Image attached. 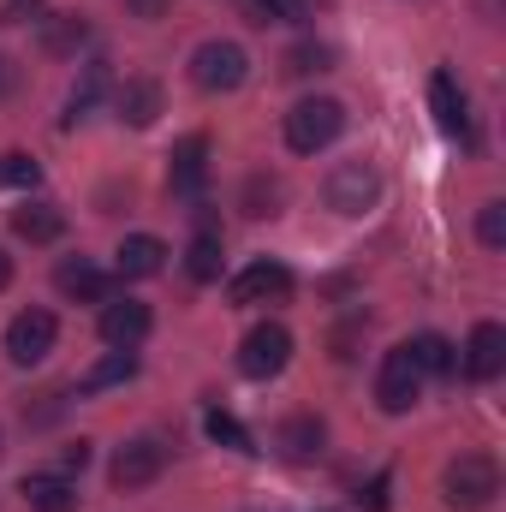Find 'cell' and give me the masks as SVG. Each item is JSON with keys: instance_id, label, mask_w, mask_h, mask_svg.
Here are the masks:
<instances>
[{"instance_id": "e0dca14e", "label": "cell", "mask_w": 506, "mask_h": 512, "mask_svg": "<svg viewBox=\"0 0 506 512\" xmlns=\"http://www.w3.org/2000/svg\"><path fill=\"white\" fill-rule=\"evenodd\" d=\"M24 507L30 512H72L78 507V489H72V477H54V471H36V477H24Z\"/></svg>"}, {"instance_id": "30bf717a", "label": "cell", "mask_w": 506, "mask_h": 512, "mask_svg": "<svg viewBox=\"0 0 506 512\" xmlns=\"http://www.w3.org/2000/svg\"><path fill=\"white\" fill-rule=\"evenodd\" d=\"M227 292H233V304H286V298H292V268L262 256V262H251L245 274H233Z\"/></svg>"}, {"instance_id": "484cf974", "label": "cell", "mask_w": 506, "mask_h": 512, "mask_svg": "<svg viewBox=\"0 0 506 512\" xmlns=\"http://www.w3.org/2000/svg\"><path fill=\"white\" fill-rule=\"evenodd\" d=\"M334 66V48L328 42H298L286 54V78H310V72H328Z\"/></svg>"}, {"instance_id": "d6a6232c", "label": "cell", "mask_w": 506, "mask_h": 512, "mask_svg": "<svg viewBox=\"0 0 506 512\" xmlns=\"http://www.w3.org/2000/svg\"><path fill=\"white\" fill-rule=\"evenodd\" d=\"M36 12H42V0H6L0 6V24H30Z\"/></svg>"}, {"instance_id": "5b68a950", "label": "cell", "mask_w": 506, "mask_h": 512, "mask_svg": "<svg viewBox=\"0 0 506 512\" xmlns=\"http://www.w3.org/2000/svg\"><path fill=\"white\" fill-rule=\"evenodd\" d=\"M286 364H292V334H286L280 322H256L251 334H245V346H239V376L274 382Z\"/></svg>"}, {"instance_id": "8fae6325", "label": "cell", "mask_w": 506, "mask_h": 512, "mask_svg": "<svg viewBox=\"0 0 506 512\" xmlns=\"http://www.w3.org/2000/svg\"><path fill=\"white\" fill-rule=\"evenodd\" d=\"M167 185H173V197H197V191L209 185V137H203V131H191V137L173 143Z\"/></svg>"}, {"instance_id": "1f68e13d", "label": "cell", "mask_w": 506, "mask_h": 512, "mask_svg": "<svg viewBox=\"0 0 506 512\" xmlns=\"http://www.w3.org/2000/svg\"><path fill=\"white\" fill-rule=\"evenodd\" d=\"M84 465H90V441H72V447L60 453V471H54V477H72V471H84Z\"/></svg>"}, {"instance_id": "4fadbf2b", "label": "cell", "mask_w": 506, "mask_h": 512, "mask_svg": "<svg viewBox=\"0 0 506 512\" xmlns=\"http://www.w3.org/2000/svg\"><path fill=\"white\" fill-rule=\"evenodd\" d=\"M114 280H120V274H108V268H96V262H84V256L54 268V286H60L66 298H78V304H108V298H114Z\"/></svg>"}, {"instance_id": "7c38bea8", "label": "cell", "mask_w": 506, "mask_h": 512, "mask_svg": "<svg viewBox=\"0 0 506 512\" xmlns=\"http://www.w3.org/2000/svg\"><path fill=\"white\" fill-rule=\"evenodd\" d=\"M506 370V328L501 322H477L465 340V376L471 382H495Z\"/></svg>"}, {"instance_id": "8992f818", "label": "cell", "mask_w": 506, "mask_h": 512, "mask_svg": "<svg viewBox=\"0 0 506 512\" xmlns=\"http://www.w3.org/2000/svg\"><path fill=\"white\" fill-rule=\"evenodd\" d=\"M161 471H167V447H161L155 435H137V441H126V447L114 453V465H108V483H114L120 495H137V489H149Z\"/></svg>"}, {"instance_id": "3957f363", "label": "cell", "mask_w": 506, "mask_h": 512, "mask_svg": "<svg viewBox=\"0 0 506 512\" xmlns=\"http://www.w3.org/2000/svg\"><path fill=\"white\" fill-rule=\"evenodd\" d=\"M251 78V54L239 48V42H203L197 54H191V84L203 90V96H233L239 84Z\"/></svg>"}, {"instance_id": "4dcf8cb0", "label": "cell", "mask_w": 506, "mask_h": 512, "mask_svg": "<svg viewBox=\"0 0 506 512\" xmlns=\"http://www.w3.org/2000/svg\"><path fill=\"white\" fill-rule=\"evenodd\" d=\"M387 489H393V477H387V471H376V477H370V483H364L352 501H358L364 512H387Z\"/></svg>"}, {"instance_id": "e575fe53", "label": "cell", "mask_w": 506, "mask_h": 512, "mask_svg": "<svg viewBox=\"0 0 506 512\" xmlns=\"http://www.w3.org/2000/svg\"><path fill=\"white\" fill-rule=\"evenodd\" d=\"M6 286H12V256L0 251V292H6Z\"/></svg>"}, {"instance_id": "603a6c76", "label": "cell", "mask_w": 506, "mask_h": 512, "mask_svg": "<svg viewBox=\"0 0 506 512\" xmlns=\"http://www.w3.org/2000/svg\"><path fill=\"white\" fill-rule=\"evenodd\" d=\"M131 376H137V352H108L102 364H90V370H84L78 393H108V387H126Z\"/></svg>"}, {"instance_id": "44dd1931", "label": "cell", "mask_w": 506, "mask_h": 512, "mask_svg": "<svg viewBox=\"0 0 506 512\" xmlns=\"http://www.w3.org/2000/svg\"><path fill=\"white\" fill-rule=\"evenodd\" d=\"M221 268H227L221 233H215V227H197V239H191V251H185V274H191L197 286H209V280H221Z\"/></svg>"}, {"instance_id": "ba28073f", "label": "cell", "mask_w": 506, "mask_h": 512, "mask_svg": "<svg viewBox=\"0 0 506 512\" xmlns=\"http://www.w3.org/2000/svg\"><path fill=\"white\" fill-rule=\"evenodd\" d=\"M376 197H381V173L370 161H340L328 173V209L334 215H364V209H376Z\"/></svg>"}, {"instance_id": "d590c367", "label": "cell", "mask_w": 506, "mask_h": 512, "mask_svg": "<svg viewBox=\"0 0 506 512\" xmlns=\"http://www.w3.org/2000/svg\"><path fill=\"white\" fill-rule=\"evenodd\" d=\"M6 90H12V66L0 60V96H6Z\"/></svg>"}, {"instance_id": "5bb4252c", "label": "cell", "mask_w": 506, "mask_h": 512, "mask_svg": "<svg viewBox=\"0 0 506 512\" xmlns=\"http://www.w3.org/2000/svg\"><path fill=\"white\" fill-rule=\"evenodd\" d=\"M429 108H435V126L447 131V137L471 143V114H465V90H459V78H453V72H435V78H429Z\"/></svg>"}, {"instance_id": "ffe728a7", "label": "cell", "mask_w": 506, "mask_h": 512, "mask_svg": "<svg viewBox=\"0 0 506 512\" xmlns=\"http://www.w3.org/2000/svg\"><path fill=\"white\" fill-rule=\"evenodd\" d=\"M322 441H328V429H322L316 417H286V423L274 429V447H280L286 459H316Z\"/></svg>"}, {"instance_id": "277c9868", "label": "cell", "mask_w": 506, "mask_h": 512, "mask_svg": "<svg viewBox=\"0 0 506 512\" xmlns=\"http://www.w3.org/2000/svg\"><path fill=\"white\" fill-rule=\"evenodd\" d=\"M417 393H423V370H417L411 346H393L376 370V405L387 417H405V411L417 405Z\"/></svg>"}, {"instance_id": "83f0119b", "label": "cell", "mask_w": 506, "mask_h": 512, "mask_svg": "<svg viewBox=\"0 0 506 512\" xmlns=\"http://www.w3.org/2000/svg\"><path fill=\"white\" fill-rule=\"evenodd\" d=\"M477 239H483V251H506V203L477 209Z\"/></svg>"}, {"instance_id": "d4e9b609", "label": "cell", "mask_w": 506, "mask_h": 512, "mask_svg": "<svg viewBox=\"0 0 506 512\" xmlns=\"http://www.w3.org/2000/svg\"><path fill=\"white\" fill-rule=\"evenodd\" d=\"M203 429H209V441H221V447H233V453H256V441H251V429L239 423V417H227L221 405L203 417Z\"/></svg>"}, {"instance_id": "52a82bcc", "label": "cell", "mask_w": 506, "mask_h": 512, "mask_svg": "<svg viewBox=\"0 0 506 512\" xmlns=\"http://www.w3.org/2000/svg\"><path fill=\"white\" fill-rule=\"evenodd\" d=\"M54 340H60V322H54V310H18L12 322H6V358L12 364H42L48 352H54Z\"/></svg>"}, {"instance_id": "d6986e66", "label": "cell", "mask_w": 506, "mask_h": 512, "mask_svg": "<svg viewBox=\"0 0 506 512\" xmlns=\"http://www.w3.org/2000/svg\"><path fill=\"white\" fill-rule=\"evenodd\" d=\"M108 90H114V66H108V60H90V66H84V78L72 84V102H66V126H72V120H84V114H90V108H96Z\"/></svg>"}, {"instance_id": "ac0fdd59", "label": "cell", "mask_w": 506, "mask_h": 512, "mask_svg": "<svg viewBox=\"0 0 506 512\" xmlns=\"http://www.w3.org/2000/svg\"><path fill=\"white\" fill-rule=\"evenodd\" d=\"M12 233L30 239V245H54L66 233V215L54 203H24V209H12Z\"/></svg>"}, {"instance_id": "7402d4cb", "label": "cell", "mask_w": 506, "mask_h": 512, "mask_svg": "<svg viewBox=\"0 0 506 512\" xmlns=\"http://www.w3.org/2000/svg\"><path fill=\"white\" fill-rule=\"evenodd\" d=\"M84 42H90V24L72 18V12H54V18L42 24V54H54V60H72Z\"/></svg>"}, {"instance_id": "f1b7e54d", "label": "cell", "mask_w": 506, "mask_h": 512, "mask_svg": "<svg viewBox=\"0 0 506 512\" xmlns=\"http://www.w3.org/2000/svg\"><path fill=\"white\" fill-rule=\"evenodd\" d=\"M256 24H304V0H245Z\"/></svg>"}, {"instance_id": "cb8c5ba5", "label": "cell", "mask_w": 506, "mask_h": 512, "mask_svg": "<svg viewBox=\"0 0 506 512\" xmlns=\"http://www.w3.org/2000/svg\"><path fill=\"white\" fill-rule=\"evenodd\" d=\"M411 358H417L423 376H453V370H459V358H453V346H447L441 334H417V340H411Z\"/></svg>"}, {"instance_id": "6da1fadb", "label": "cell", "mask_w": 506, "mask_h": 512, "mask_svg": "<svg viewBox=\"0 0 506 512\" xmlns=\"http://www.w3.org/2000/svg\"><path fill=\"white\" fill-rule=\"evenodd\" d=\"M495 495H501V465H495V453H459V459H447V471H441V501L453 512H483V507H495Z\"/></svg>"}, {"instance_id": "9a60e30c", "label": "cell", "mask_w": 506, "mask_h": 512, "mask_svg": "<svg viewBox=\"0 0 506 512\" xmlns=\"http://www.w3.org/2000/svg\"><path fill=\"white\" fill-rule=\"evenodd\" d=\"M167 268V245L155 239V233H131L126 245L114 251V274L120 280H149V274H161Z\"/></svg>"}, {"instance_id": "4316f807", "label": "cell", "mask_w": 506, "mask_h": 512, "mask_svg": "<svg viewBox=\"0 0 506 512\" xmlns=\"http://www.w3.org/2000/svg\"><path fill=\"white\" fill-rule=\"evenodd\" d=\"M0 185H12V191H36V185H42V167H36L24 149H6V155H0Z\"/></svg>"}, {"instance_id": "836d02e7", "label": "cell", "mask_w": 506, "mask_h": 512, "mask_svg": "<svg viewBox=\"0 0 506 512\" xmlns=\"http://www.w3.org/2000/svg\"><path fill=\"white\" fill-rule=\"evenodd\" d=\"M167 6H173V0H131V12H137V18H161Z\"/></svg>"}, {"instance_id": "9c48e42d", "label": "cell", "mask_w": 506, "mask_h": 512, "mask_svg": "<svg viewBox=\"0 0 506 512\" xmlns=\"http://www.w3.org/2000/svg\"><path fill=\"white\" fill-rule=\"evenodd\" d=\"M96 328H102V340H108L114 352H137V346L149 340V328H155V310H149L143 298H108Z\"/></svg>"}, {"instance_id": "f546056e", "label": "cell", "mask_w": 506, "mask_h": 512, "mask_svg": "<svg viewBox=\"0 0 506 512\" xmlns=\"http://www.w3.org/2000/svg\"><path fill=\"white\" fill-rule=\"evenodd\" d=\"M274 203H280V185H274V179H251V191H245V215H274Z\"/></svg>"}, {"instance_id": "7a4b0ae2", "label": "cell", "mask_w": 506, "mask_h": 512, "mask_svg": "<svg viewBox=\"0 0 506 512\" xmlns=\"http://www.w3.org/2000/svg\"><path fill=\"white\" fill-rule=\"evenodd\" d=\"M340 131H346V108H340L334 96H304V102L286 114V149L316 155V149H328Z\"/></svg>"}, {"instance_id": "2e32d148", "label": "cell", "mask_w": 506, "mask_h": 512, "mask_svg": "<svg viewBox=\"0 0 506 512\" xmlns=\"http://www.w3.org/2000/svg\"><path fill=\"white\" fill-rule=\"evenodd\" d=\"M114 108H120V120L126 126H155V114H161V84L155 78H126L120 90H114Z\"/></svg>"}]
</instances>
